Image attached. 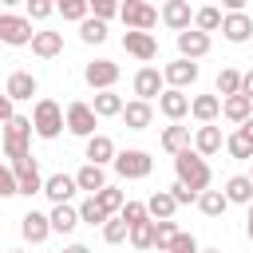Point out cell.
Here are the masks:
<instances>
[{"instance_id":"cell-31","label":"cell","mask_w":253,"mask_h":253,"mask_svg":"<svg viewBox=\"0 0 253 253\" xmlns=\"http://www.w3.org/2000/svg\"><path fill=\"white\" fill-rule=\"evenodd\" d=\"M221 115H225L229 123H237V126H241V123H245V119L253 115V103H249L245 95H233V99H221Z\"/></svg>"},{"instance_id":"cell-16","label":"cell","mask_w":253,"mask_h":253,"mask_svg":"<svg viewBox=\"0 0 253 253\" xmlns=\"http://www.w3.org/2000/svg\"><path fill=\"white\" fill-rule=\"evenodd\" d=\"M158 111H162L170 123H178V119H186V115H190V95H186V91L166 87V91L158 95Z\"/></svg>"},{"instance_id":"cell-22","label":"cell","mask_w":253,"mask_h":253,"mask_svg":"<svg viewBox=\"0 0 253 253\" xmlns=\"http://www.w3.org/2000/svg\"><path fill=\"white\" fill-rule=\"evenodd\" d=\"M190 115H194L202 126H210V123L221 115V99H217V95H194V99H190Z\"/></svg>"},{"instance_id":"cell-23","label":"cell","mask_w":253,"mask_h":253,"mask_svg":"<svg viewBox=\"0 0 253 253\" xmlns=\"http://www.w3.org/2000/svg\"><path fill=\"white\" fill-rule=\"evenodd\" d=\"M115 154L119 150H115V142L107 134H91L87 138V162L91 166H107V162H115Z\"/></svg>"},{"instance_id":"cell-34","label":"cell","mask_w":253,"mask_h":253,"mask_svg":"<svg viewBox=\"0 0 253 253\" xmlns=\"http://www.w3.org/2000/svg\"><path fill=\"white\" fill-rule=\"evenodd\" d=\"M217 28H221V8L206 4V8H198V12H194V32L210 36V32H217Z\"/></svg>"},{"instance_id":"cell-18","label":"cell","mask_w":253,"mask_h":253,"mask_svg":"<svg viewBox=\"0 0 253 253\" xmlns=\"http://www.w3.org/2000/svg\"><path fill=\"white\" fill-rule=\"evenodd\" d=\"M20 233H24V241H32V245L47 241V233H51V225H47V213H40V210H28V213L20 217Z\"/></svg>"},{"instance_id":"cell-5","label":"cell","mask_w":253,"mask_h":253,"mask_svg":"<svg viewBox=\"0 0 253 253\" xmlns=\"http://www.w3.org/2000/svg\"><path fill=\"white\" fill-rule=\"evenodd\" d=\"M32 20L28 16H16V12H0V43H8V47H24V43H32Z\"/></svg>"},{"instance_id":"cell-4","label":"cell","mask_w":253,"mask_h":253,"mask_svg":"<svg viewBox=\"0 0 253 253\" xmlns=\"http://www.w3.org/2000/svg\"><path fill=\"white\" fill-rule=\"evenodd\" d=\"M119 16H123L126 32H150V28L158 24V8H150L146 0H126V4H119Z\"/></svg>"},{"instance_id":"cell-49","label":"cell","mask_w":253,"mask_h":253,"mask_svg":"<svg viewBox=\"0 0 253 253\" xmlns=\"http://www.w3.org/2000/svg\"><path fill=\"white\" fill-rule=\"evenodd\" d=\"M241 95H245V99L253 103V67H249V71L241 75Z\"/></svg>"},{"instance_id":"cell-12","label":"cell","mask_w":253,"mask_h":253,"mask_svg":"<svg viewBox=\"0 0 253 253\" xmlns=\"http://www.w3.org/2000/svg\"><path fill=\"white\" fill-rule=\"evenodd\" d=\"M194 79H198V63H190V59H182V55L162 67V83H170L174 91H186Z\"/></svg>"},{"instance_id":"cell-14","label":"cell","mask_w":253,"mask_h":253,"mask_svg":"<svg viewBox=\"0 0 253 253\" xmlns=\"http://www.w3.org/2000/svg\"><path fill=\"white\" fill-rule=\"evenodd\" d=\"M123 47H126V55H134L142 63H150L158 55V40L150 32H123Z\"/></svg>"},{"instance_id":"cell-53","label":"cell","mask_w":253,"mask_h":253,"mask_svg":"<svg viewBox=\"0 0 253 253\" xmlns=\"http://www.w3.org/2000/svg\"><path fill=\"white\" fill-rule=\"evenodd\" d=\"M63 253H91V249H87V245H79V241H75V245H67V249H63Z\"/></svg>"},{"instance_id":"cell-42","label":"cell","mask_w":253,"mask_h":253,"mask_svg":"<svg viewBox=\"0 0 253 253\" xmlns=\"http://www.w3.org/2000/svg\"><path fill=\"white\" fill-rule=\"evenodd\" d=\"M126 233H130V229H126V221L107 217V225H103V241H107V245H123V241H126Z\"/></svg>"},{"instance_id":"cell-17","label":"cell","mask_w":253,"mask_h":253,"mask_svg":"<svg viewBox=\"0 0 253 253\" xmlns=\"http://www.w3.org/2000/svg\"><path fill=\"white\" fill-rule=\"evenodd\" d=\"M119 119L126 123V130H146L154 123V107L142 103V99H130V103H123V115Z\"/></svg>"},{"instance_id":"cell-44","label":"cell","mask_w":253,"mask_h":253,"mask_svg":"<svg viewBox=\"0 0 253 253\" xmlns=\"http://www.w3.org/2000/svg\"><path fill=\"white\" fill-rule=\"evenodd\" d=\"M91 16L107 24L111 16H119V4H115V0H91Z\"/></svg>"},{"instance_id":"cell-36","label":"cell","mask_w":253,"mask_h":253,"mask_svg":"<svg viewBox=\"0 0 253 253\" xmlns=\"http://www.w3.org/2000/svg\"><path fill=\"white\" fill-rule=\"evenodd\" d=\"M119 221H126V229H134V225L150 221V217H146V202H134V198H126V206L119 210Z\"/></svg>"},{"instance_id":"cell-41","label":"cell","mask_w":253,"mask_h":253,"mask_svg":"<svg viewBox=\"0 0 253 253\" xmlns=\"http://www.w3.org/2000/svg\"><path fill=\"white\" fill-rule=\"evenodd\" d=\"M79 221H87V225H107V213H103V206H99L95 198H87V202L79 206Z\"/></svg>"},{"instance_id":"cell-52","label":"cell","mask_w":253,"mask_h":253,"mask_svg":"<svg viewBox=\"0 0 253 253\" xmlns=\"http://www.w3.org/2000/svg\"><path fill=\"white\" fill-rule=\"evenodd\" d=\"M245 233H249V241H253V202H249V217H245Z\"/></svg>"},{"instance_id":"cell-43","label":"cell","mask_w":253,"mask_h":253,"mask_svg":"<svg viewBox=\"0 0 253 253\" xmlns=\"http://www.w3.org/2000/svg\"><path fill=\"white\" fill-rule=\"evenodd\" d=\"M225 150H229L233 158H253V146H249V138H245L241 130H233V134L225 138Z\"/></svg>"},{"instance_id":"cell-33","label":"cell","mask_w":253,"mask_h":253,"mask_svg":"<svg viewBox=\"0 0 253 253\" xmlns=\"http://www.w3.org/2000/svg\"><path fill=\"white\" fill-rule=\"evenodd\" d=\"M198 210H202L206 217H221V213L229 210V202H225L221 190H202V194H198Z\"/></svg>"},{"instance_id":"cell-24","label":"cell","mask_w":253,"mask_h":253,"mask_svg":"<svg viewBox=\"0 0 253 253\" xmlns=\"http://www.w3.org/2000/svg\"><path fill=\"white\" fill-rule=\"evenodd\" d=\"M32 51L40 59H55L63 51V32H36L32 36Z\"/></svg>"},{"instance_id":"cell-54","label":"cell","mask_w":253,"mask_h":253,"mask_svg":"<svg viewBox=\"0 0 253 253\" xmlns=\"http://www.w3.org/2000/svg\"><path fill=\"white\" fill-rule=\"evenodd\" d=\"M198 253H221V249H198Z\"/></svg>"},{"instance_id":"cell-15","label":"cell","mask_w":253,"mask_h":253,"mask_svg":"<svg viewBox=\"0 0 253 253\" xmlns=\"http://www.w3.org/2000/svg\"><path fill=\"white\" fill-rule=\"evenodd\" d=\"M162 91H166V83H162V71H158V67H138V71H134V95H138L142 103L158 99Z\"/></svg>"},{"instance_id":"cell-40","label":"cell","mask_w":253,"mask_h":253,"mask_svg":"<svg viewBox=\"0 0 253 253\" xmlns=\"http://www.w3.org/2000/svg\"><path fill=\"white\" fill-rule=\"evenodd\" d=\"M126 241H130L134 249H154V221H142V225H134V229L126 233Z\"/></svg>"},{"instance_id":"cell-10","label":"cell","mask_w":253,"mask_h":253,"mask_svg":"<svg viewBox=\"0 0 253 253\" xmlns=\"http://www.w3.org/2000/svg\"><path fill=\"white\" fill-rule=\"evenodd\" d=\"M158 16H162V24H166L170 32H190V24H194V8H190V0H166Z\"/></svg>"},{"instance_id":"cell-7","label":"cell","mask_w":253,"mask_h":253,"mask_svg":"<svg viewBox=\"0 0 253 253\" xmlns=\"http://www.w3.org/2000/svg\"><path fill=\"white\" fill-rule=\"evenodd\" d=\"M63 126H67L71 134H79V138H91L95 126H99V119H95L91 103H67V111H63Z\"/></svg>"},{"instance_id":"cell-8","label":"cell","mask_w":253,"mask_h":253,"mask_svg":"<svg viewBox=\"0 0 253 253\" xmlns=\"http://www.w3.org/2000/svg\"><path fill=\"white\" fill-rule=\"evenodd\" d=\"M8 166H12V162H8ZM12 174H16V194H24V198L43 194V174H40V162H36V158L16 162V166H12Z\"/></svg>"},{"instance_id":"cell-50","label":"cell","mask_w":253,"mask_h":253,"mask_svg":"<svg viewBox=\"0 0 253 253\" xmlns=\"http://www.w3.org/2000/svg\"><path fill=\"white\" fill-rule=\"evenodd\" d=\"M12 115H16V111H12V99H8L4 91H0V123H8Z\"/></svg>"},{"instance_id":"cell-26","label":"cell","mask_w":253,"mask_h":253,"mask_svg":"<svg viewBox=\"0 0 253 253\" xmlns=\"http://www.w3.org/2000/svg\"><path fill=\"white\" fill-rule=\"evenodd\" d=\"M221 194H225V202H229V206H249V202H253V182H249L245 174H233V178L225 182V190H221Z\"/></svg>"},{"instance_id":"cell-30","label":"cell","mask_w":253,"mask_h":253,"mask_svg":"<svg viewBox=\"0 0 253 253\" xmlns=\"http://www.w3.org/2000/svg\"><path fill=\"white\" fill-rule=\"evenodd\" d=\"M91 111H95V119H115V115H123V99L115 91H99L95 103H91Z\"/></svg>"},{"instance_id":"cell-3","label":"cell","mask_w":253,"mask_h":253,"mask_svg":"<svg viewBox=\"0 0 253 253\" xmlns=\"http://www.w3.org/2000/svg\"><path fill=\"white\" fill-rule=\"evenodd\" d=\"M59 130H63V107H59L55 99H40V103L32 107V134H40V138H59Z\"/></svg>"},{"instance_id":"cell-47","label":"cell","mask_w":253,"mask_h":253,"mask_svg":"<svg viewBox=\"0 0 253 253\" xmlns=\"http://www.w3.org/2000/svg\"><path fill=\"white\" fill-rule=\"evenodd\" d=\"M166 194L174 198V206H190V202H198V194H194V190H186L182 182H174V186H170Z\"/></svg>"},{"instance_id":"cell-37","label":"cell","mask_w":253,"mask_h":253,"mask_svg":"<svg viewBox=\"0 0 253 253\" xmlns=\"http://www.w3.org/2000/svg\"><path fill=\"white\" fill-rule=\"evenodd\" d=\"M55 12H59L63 20H79V24H83V20L91 16V4H87V0H59Z\"/></svg>"},{"instance_id":"cell-20","label":"cell","mask_w":253,"mask_h":253,"mask_svg":"<svg viewBox=\"0 0 253 253\" xmlns=\"http://www.w3.org/2000/svg\"><path fill=\"white\" fill-rule=\"evenodd\" d=\"M40 91V83H36V75L32 71H12L8 75V83H4V95L16 103V99H32Z\"/></svg>"},{"instance_id":"cell-13","label":"cell","mask_w":253,"mask_h":253,"mask_svg":"<svg viewBox=\"0 0 253 253\" xmlns=\"http://www.w3.org/2000/svg\"><path fill=\"white\" fill-rule=\"evenodd\" d=\"M75 174H47L43 178V194L51 198V206H71V198H75Z\"/></svg>"},{"instance_id":"cell-9","label":"cell","mask_w":253,"mask_h":253,"mask_svg":"<svg viewBox=\"0 0 253 253\" xmlns=\"http://www.w3.org/2000/svg\"><path fill=\"white\" fill-rule=\"evenodd\" d=\"M83 79H87L95 91H111V87L119 83V63H115V59H95V63L83 67Z\"/></svg>"},{"instance_id":"cell-27","label":"cell","mask_w":253,"mask_h":253,"mask_svg":"<svg viewBox=\"0 0 253 253\" xmlns=\"http://www.w3.org/2000/svg\"><path fill=\"white\" fill-rule=\"evenodd\" d=\"M162 150H166V154H182V150H190V126L170 123V126L162 130Z\"/></svg>"},{"instance_id":"cell-11","label":"cell","mask_w":253,"mask_h":253,"mask_svg":"<svg viewBox=\"0 0 253 253\" xmlns=\"http://www.w3.org/2000/svg\"><path fill=\"white\" fill-rule=\"evenodd\" d=\"M221 36L229 43H245L253 36V16L249 12H221Z\"/></svg>"},{"instance_id":"cell-32","label":"cell","mask_w":253,"mask_h":253,"mask_svg":"<svg viewBox=\"0 0 253 253\" xmlns=\"http://www.w3.org/2000/svg\"><path fill=\"white\" fill-rule=\"evenodd\" d=\"M95 202L103 206V213H107V217H119V210L126 206V194H123L119 186H103V190L95 194Z\"/></svg>"},{"instance_id":"cell-51","label":"cell","mask_w":253,"mask_h":253,"mask_svg":"<svg viewBox=\"0 0 253 253\" xmlns=\"http://www.w3.org/2000/svg\"><path fill=\"white\" fill-rule=\"evenodd\" d=\"M237 130H241V134H245V138H249V146H253V115H249V119H245V123H241V126H237Z\"/></svg>"},{"instance_id":"cell-35","label":"cell","mask_w":253,"mask_h":253,"mask_svg":"<svg viewBox=\"0 0 253 253\" xmlns=\"http://www.w3.org/2000/svg\"><path fill=\"white\" fill-rule=\"evenodd\" d=\"M213 87H217V95H221V99H233V95H241V71H237V67H221Z\"/></svg>"},{"instance_id":"cell-39","label":"cell","mask_w":253,"mask_h":253,"mask_svg":"<svg viewBox=\"0 0 253 253\" xmlns=\"http://www.w3.org/2000/svg\"><path fill=\"white\" fill-rule=\"evenodd\" d=\"M178 233H182V229H178L174 221H154V249H158V253H166V249H170V241H174Z\"/></svg>"},{"instance_id":"cell-45","label":"cell","mask_w":253,"mask_h":253,"mask_svg":"<svg viewBox=\"0 0 253 253\" xmlns=\"http://www.w3.org/2000/svg\"><path fill=\"white\" fill-rule=\"evenodd\" d=\"M166 253H198V237H194V233H178Z\"/></svg>"},{"instance_id":"cell-21","label":"cell","mask_w":253,"mask_h":253,"mask_svg":"<svg viewBox=\"0 0 253 253\" xmlns=\"http://www.w3.org/2000/svg\"><path fill=\"white\" fill-rule=\"evenodd\" d=\"M174 213H178V206H174V198L166 190H154L146 198V217L150 221H174Z\"/></svg>"},{"instance_id":"cell-29","label":"cell","mask_w":253,"mask_h":253,"mask_svg":"<svg viewBox=\"0 0 253 253\" xmlns=\"http://www.w3.org/2000/svg\"><path fill=\"white\" fill-rule=\"evenodd\" d=\"M75 186H79V190H87V198H95V194L107 186V174H103V166H91V162H87V166L75 174Z\"/></svg>"},{"instance_id":"cell-55","label":"cell","mask_w":253,"mask_h":253,"mask_svg":"<svg viewBox=\"0 0 253 253\" xmlns=\"http://www.w3.org/2000/svg\"><path fill=\"white\" fill-rule=\"evenodd\" d=\"M8 253H28V249H8Z\"/></svg>"},{"instance_id":"cell-6","label":"cell","mask_w":253,"mask_h":253,"mask_svg":"<svg viewBox=\"0 0 253 253\" xmlns=\"http://www.w3.org/2000/svg\"><path fill=\"white\" fill-rule=\"evenodd\" d=\"M111 166H115L119 178H146V174L154 170V158H150L146 150H119Z\"/></svg>"},{"instance_id":"cell-1","label":"cell","mask_w":253,"mask_h":253,"mask_svg":"<svg viewBox=\"0 0 253 253\" xmlns=\"http://www.w3.org/2000/svg\"><path fill=\"white\" fill-rule=\"evenodd\" d=\"M174 174H178V182H182L186 190H194V194H202V190L210 186V166H206V158L194 154V150L174 154Z\"/></svg>"},{"instance_id":"cell-56","label":"cell","mask_w":253,"mask_h":253,"mask_svg":"<svg viewBox=\"0 0 253 253\" xmlns=\"http://www.w3.org/2000/svg\"><path fill=\"white\" fill-rule=\"evenodd\" d=\"M245 178H249V182H253V170H249V174H245Z\"/></svg>"},{"instance_id":"cell-28","label":"cell","mask_w":253,"mask_h":253,"mask_svg":"<svg viewBox=\"0 0 253 253\" xmlns=\"http://www.w3.org/2000/svg\"><path fill=\"white\" fill-rule=\"evenodd\" d=\"M47 225H51V233H71V229L79 225V210H75V206H51Z\"/></svg>"},{"instance_id":"cell-2","label":"cell","mask_w":253,"mask_h":253,"mask_svg":"<svg viewBox=\"0 0 253 253\" xmlns=\"http://www.w3.org/2000/svg\"><path fill=\"white\" fill-rule=\"evenodd\" d=\"M28 142H32V119L12 115V119L4 123V154L12 158V166H16V162H24V158H32Z\"/></svg>"},{"instance_id":"cell-48","label":"cell","mask_w":253,"mask_h":253,"mask_svg":"<svg viewBox=\"0 0 253 253\" xmlns=\"http://www.w3.org/2000/svg\"><path fill=\"white\" fill-rule=\"evenodd\" d=\"M12 194H16V174H12V166L0 162V198H12Z\"/></svg>"},{"instance_id":"cell-25","label":"cell","mask_w":253,"mask_h":253,"mask_svg":"<svg viewBox=\"0 0 253 253\" xmlns=\"http://www.w3.org/2000/svg\"><path fill=\"white\" fill-rule=\"evenodd\" d=\"M221 150V130L210 123V126H198L194 130V154H202V158H210V154H217Z\"/></svg>"},{"instance_id":"cell-38","label":"cell","mask_w":253,"mask_h":253,"mask_svg":"<svg viewBox=\"0 0 253 253\" xmlns=\"http://www.w3.org/2000/svg\"><path fill=\"white\" fill-rule=\"evenodd\" d=\"M79 40H83V43H103V40H107V24L95 20V16H87V20L79 24Z\"/></svg>"},{"instance_id":"cell-46","label":"cell","mask_w":253,"mask_h":253,"mask_svg":"<svg viewBox=\"0 0 253 253\" xmlns=\"http://www.w3.org/2000/svg\"><path fill=\"white\" fill-rule=\"evenodd\" d=\"M51 12H55L51 0H28V20H47Z\"/></svg>"},{"instance_id":"cell-19","label":"cell","mask_w":253,"mask_h":253,"mask_svg":"<svg viewBox=\"0 0 253 253\" xmlns=\"http://www.w3.org/2000/svg\"><path fill=\"white\" fill-rule=\"evenodd\" d=\"M178 51H182V59H202V55H210V36H202V32H178Z\"/></svg>"}]
</instances>
